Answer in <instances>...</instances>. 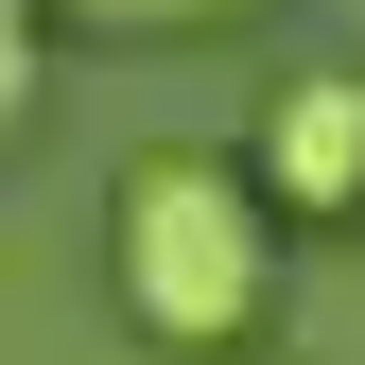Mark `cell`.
<instances>
[{
	"instance_id": "obj_4",
	"label": "cell",
	"mask_w": 365,
	"mask_h": 365,
	"mask_svg": "<svg viewBox=\"0 0 365 365\" xmlns=\"http://www.w3.org/2000/svg\"><path fill=\"white\" fill-rule=\"evenodd\" d=\"M35 122V0H0V140Z\"/></svg>"
},
{
	"instance_id": "obj_1",
	"label": "cell",
	"mask_w": 365,
	"mask_h": 365,
	"mask_svg": "<svg viewBox=\"0 0 365 365\" xmlns=\"http://www.w3.org/2000/svg\"><path fill=\"white\" fill-rule=\"evenodd\" d=\"M279 192L226 157H140L105 209V261H122V313H140L157 348H244L261 296H279V226H261Z\"/></svg>"
},
{
	"instance_id": "obj_3",
	"label": "cell",
	"mask_w": 365,
	"mask_h": 365,
	"mask_svg": "<svg viewBox=\"0 0 365 365\" xmlns=\"http://www.w3.org/2000/svg\"><path fill=\"white\" fill-rule=\"evenodd\" d=\"M70 18H105V35H192V18H244V0H70Z\"/></svg>"
},
{
	"instance_id": "obj_2",
	"label": "cell",
	"mask_w": 365,
	"mask_h": 365,
	"mask_svg": "<svg viewBox=\"0 0 365 365\" xmlns=\"http://www.w3.org/2000/svg\"><path fill=\"white\" fill-rule=\"evenodd\" d=\"M261 192H279V209H313V226H348L365 209V70H296L279 87V105H261Z\"/></svg>"
}]
</instances>
